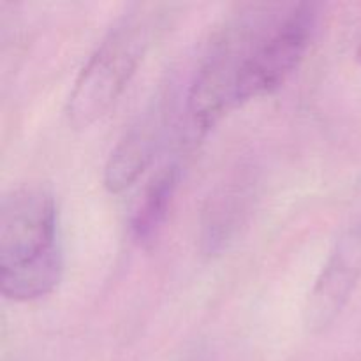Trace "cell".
<instances>
[{
	"label": "cell",
	"instance_id": "cell-1",
	"mask_svg": "<svg viewBox=\"0 0 361 361\" xmlns=\"http://www.w3.org/2000/svg\"><path fill=\"white\" fill-rule=\"evenodd\" d=\"M317 16L310 2L243 7L208 44L197 66L200 83L233 109L271 94L305 56Z\"/></svg>",
	"mask_w": 361,
	"mask_h": 361
},
{
	"label": "cell",
	"instance_id": "cell-2",
	"mask_svg": "<svg viewBox=\"0 0 361 361\" xmlns=\"http://www.w3.org/2000/svg\"><path fill=\"white\" fill-rule=\"evenodd\" d=\"M63 250L55 196L44 185H21L0 203V291L27 303L55 291Z\"/></svg>",
	"mask_w": 361,
	"mask_h": 361
},
{
	"label": "cell",
	"instance_id": "cell-3",
	"mask_svg": "<svg viewBox=\"0 0 361 361\" xmlns=\"http://www.w3.org/2000/svg\"><path fill=\"white\" fill-rule=\"evenodd\" d=\"M164 21L159 6H130L85 60L66 102L73 127H88L122 95Z\"/></svg>",
	"mask_w": 361,
	"mask_h": 361
},
{
	"label": "cell",
	"instance_id": "cell-4",
	"mask_svg": "<svg viewBox=\"0 0 361 361\" xmlns=\"http://www.w3.org/2000/svg\"><path fill=\"white\" fill-rule=\"evenodd\" d=\"M361 277V226L349 229L331 249L307 300L303 319L309 331L319 334L330 328Z\"/></svg>",
	"mask_w": 361,
	"mask_h": 361
},
{
	"label": "cell",
	"instance_id": "cell-5",
	"mask_svg": "<svg viewBox=\"0 0 361 361\" xmlns=\"http://www.w3.org/2000/svg\"><path fill=\"white\" fill-rule=\"evenodd\" d=\"M168 104L161 95L123 133L109 152L104 166V187L111 194L129 189L152 164L168 126Z\"/></svg>",
	"mask_w": 361,
	"mask_h": 361
},
{
	"label": "cell",
	"instance_id": "cell-6",
	"mask_svg": "<svg viewBox=\"0 0 361 361\" xmlns=\"http://www.w3.org/2000/svg\"><path fill=\"white\" fill-rule=\"evenodd\" d=\"M256 178L240 171L221 183L207 200L201 214V247L207 254H221L235 242L240 229L252 214Z\"/></svg>",
	"mask_w": 361,
	"mask_h": 361
},
{
	"label": "cell",
	"instance_id": "cell-7",
	"mask_svg": "<svg viewBox=\"0 0 361 361\" xmlns=\"http://www.w3.org/2000/svg\"><path fill=\"white\" fill-rule=\"evenodd\" d=\"M178 173L176 164L164 166L145 187L130 215V235L140 245H148L161 233L178 187Z\"/></svg>",
	"mask_w": 361,
	"mask_h": 361
},
{
	"label": "cell",
	"instance_id": "cell-8",
	"mask_svg": "<svg viewBox=\"0 0 361 361\" xmlns=\"http://www.w3.org/2000/svg\"><path fill=\"white\" fill-rule=\"evenodd\" d=\"M360 55H361V53H360Z\"/></svg>",
	"mask_w": 361,
	"mask_h": 361
}]
</instances>
